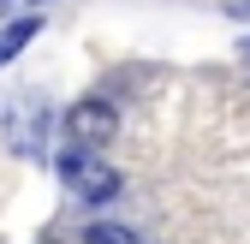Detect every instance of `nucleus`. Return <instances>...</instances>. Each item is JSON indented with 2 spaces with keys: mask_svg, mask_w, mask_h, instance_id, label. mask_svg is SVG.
Wrapping results in <instances>:
<instances>
[{
  "mask_svg": "<svg viewBox=\"0 0 250 244\" xmlns=\"http://www.w3.org/2000/svg\"><path fill=\"white\" fill-rule=\"evenodd\" d=\"M60 179H66L83 203H107V197H119V173L96 155V149H66V155H60Z\"/></svg>",
  "mask_w": 250,
  "mask_h": 244,
  "instance_id": "obj_1",
  "label": "nucleus"
},
{
  "mask_svg": "<svg viewBox=\"0 0 250 244\" xmlns=\"http://www.w3.org/2000/svg\"><path fill=\"white\" fill-rule=\"evenodd\" d=\"M113 137V107L107 102H78L66 113V149H102Z\"/></svg>",
  "mask_w": 250,
  "mask_h": 244,
  "instance_id": "obj_2",
  "label": "nucleus"
},
{
  "mask_svg": "<svg viewBox=\"0 0 250 244\" xmlns=\"http://www.w3.org/2000/svg\"><path fill=\"white\" fill-rule=\"evenodd\" d=\"M42 137H48V113H42V102H12V107H6V149L36 155Z\"/></svg>",
  "mask_w": 250,
  "mask_h": 244,
  "instance_id": "obj_3",
  "label": "nucleus"
},
{
  "mask_svg": "<svg viewBox=\"0 0 250 244\" xmlns=\"http://www.w3.org/2000/svg\"><path fill=\"white\" fill-rule=\"evenodd\" d=\"M36 30H42V18H12L6 30H0V66H6L12 54H24L30 42H36Z\"/></svg>",
  "mask_w": 250,
  "mask_h": 244,
  "instance_id": "obj_4",
  "label": "nucleus"
},
{
  "mask_svg": "<svg viewBox=\"0 0 250 244\" xmlns=\"http://www.w3.org/2000/svg\"><path fill=\"white\" fill-rule=\"evenodd\" d=\"M83 244H143V238H137V232H125V226H89Z\"/></svg>",
  "mask_w": 250,
  "mask_h": 244,
  "instance_id": "obj_5",
  "label": "nucleus"
},
{
  "mask_svg": "<svg viewBox=\"0 0 250 244\" xmlns=\"http://www.w3.org/2000/svg\"><path fill=\"white\" fill-rule=\"evenodd\" d=\"M0 6H6V12H30V18H36V6H42V0H0Z\"/></svg>",
  "mask_w": 250,
  "mask_h": 244,
  "instance_id": "obj_6",
  "label": "nucleus"
}]
</instances>
